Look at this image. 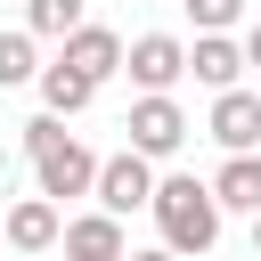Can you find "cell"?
Returning a JSON list of instances; mask_svg holds the SVG:
<instances>
[{
    "label": "cell",
    "mask_w": 261,
    "mask_h": 261,
    "mask_svg": "<svg viewBox=\"0 0 261 261\" xmlns=\"http://www.w3.org/2000/svg\"><path fill=\"white\" fill-rule=\"evenodd\" d=\"M82 16H90V0H24V33L33 41H65Z\"/></svg>",
    "instance_id": "cell-13"
},
{
    "label": "cell",
    "mask_w": 261,
    "mask_h": 261,
    "mask_svg": "<svg viewBox=\"0 0 261 261\" xmlns=\"http://www.w3.org/2000/svg\"><path fill=\"white\" fill-rule=\"evenodd\" d=\"M204 188H212V204H220V212H261V147L228 155V163H220Z\"/></svg>",
    "instance_id": "cell-10"
},
{
    "label": "cell",
    "mask_w": 261,
    "mask_h": 261,
    "mask_svg": "<svg viewBox=\"0 0 261 261\" xmlns=\"http://www.w3.org/2000/svg\"><path fill=\"white\" fill-rule=\"evenodd\" d=\"M57 65H73L82 82H98V90H106V73H122V33H114V24H90V16H82V24L65 33Z\"/></svg>",
    "instance_id": "cell-6"
},
{
    "label": "cell",
    "mask_w": 261,
    "mask_h": 261,
    "mask_svg": "<svg viewBox=\"0 0 261 261\" xmlns=\"http://www.w3.org/2000/svg\"><path fill=\"white\" fill-rule=\"evenodd\" d=\"M33 82H41V114H82V106L98 98V82H82L73 65H41Z\"/></svg>",
    "instance_id": "cell-12"
},
{
    "label": "cell",
    "mask_w": 261,
    "mask_h": 261,
    "mask_svg": "<svg viewBox=\"0 0 261 261\" xmlns=\"http://www.w3.org/2000/svg\"><path fill=\"white\" fill-rule=\"evenodd\" d=\"M90 196H98V212L130 220V212H147V196H155V163H147L139 147H122V155H98V179H90Z\"/></svg>",
    "instance_id": "cell-3"
},
{
    "label": "cell",
    "mask_w": 261,
    "mask_h": 261,
    "mask_svg": "<svg viewBox=\"0 0 261 261\" xmlns=\"http://www.w3.org/2000/svg\"><path fill=\"white\" fill-rule=\"evenodd\" d=\"M237 49H245V65H261V24H253V33L237 41Z\"/></svg>",
    "instance_id": "cell-16"
},
{
    "label": "cell",
    "mask_w": 261,
    "mask_h": 261,
    "mask_svg": "<svg viewBox=\"0 0 261 261\" xmlns=\"http://www.w3.org/2000/svg\"><path fill=\"white\" fill-rule=\"evenodd\" d=\"M130 147L147 155V163H163V155H179L188 147V114H179V98L171 90H139V106H130Z\"/></svg>",
    "instance_id": "cell-4"
},
{
    "label": "cell",
    "mask_w": 261,
    "mask_h": 261,
    "mask_svg": "<svg viewBox=\"0 0 261 261\" xmlns=\"http://www.w3.org/2000/svg\"><path fill=\"white\" fill-rule=\"evenodd\" d=\"M212 139H220V155H245V147H261V98L237 82V90H212V122H204Z\"/></svg>",
    "instance_id": "cell-7"
},
{
    "label": "cell",
    "mask_w": 261,
    "mask_h": 261,
    "mask_svg": "<svg viewBox=\"0 0 261 261\" xmlns=\"http://www.w3.org/2000/svg\"><path fill=\"white\" fill-rule=\"evenodd\" d=\"M147 212H155V228H163V253H179V261L220 245V204H212V188H204L196 171H163L155 196H147Z\"/></svg>",
    "instance_id": "cell-1"
},
{
    "label": "cell",
    "mask_w": 261,
    "mask_h": 261,
    "mask_svg": "<svg viewBox=\"0 0 261 261\" xmlns=\"http://www.w3.org/2000/svg\"><path fill=\"white\" fill-rule=\"evenodd\" d=\"M57 245H65V261H122V253H130L114 212H82V220H65Z\"/></svg>",
    "instance_id": "cell-8"
},
{
    "label": "cell",
    "mask_w": 261,
    "mask_h": 261,
    "mask_svg": "<svg viewBox=\"0 0 261 261\" xmlns=\"http://www.w3.org/2000/svg\"><path fill=\"white\" fill-rule=\"evenodd\" d=\"M57 204L49 196H24V204H8V220H0V245H16V253H49L57 245Z\"/></svg>",
    "instance_id": "cell-9"
},
{
    "label": "cell",
    "mask_w": 261,
    "mask_h": 261,
    "mask_svg": "<svg viewBox=\"0 0 261 261\" xmlns=\"http://www.w3.org/2000/svg\"><path fill=\"white\" fill-rule=\"evenodd\" d=\"M33 73H41L33 33H0V90H16V82H33Z\"/></svg>",
    "instance_id": "cell-14"
},
{
    "label": "cell",
    "mask_w": 261,
    "mask_h": 261,
    "mask_svg": "<svg viewBox=\"0 0 261 261\" xmlns=\"http://www.w3.org/2000/svg\"><path fill=\"white\" fill-rule=\"evenodd\" d=\"M188 73H196L204 90H237V82H245V49H237L228 33H196V49H188Z\"/></svg>",
    "instance_id": "cell-11"
},
{
    "label": "cell",
    "mask_w": 261,
    "mask_h": 261,
    "mask_svg": "<svg viewBox=\"0 0 261 261\" xmlns=\"http://www.w3.org/2000/svg\"><path fill=\"white\" fill-rule=\"evenodd\" d=\"M122 261H179V253H163V245H147V253H122Z\"/></svg>",
    "instance_id": "cell-17"
},
{
    "label": "cell",
    "mask_w": 261,
    "mask_h": 261,
    "mask_svg": "<svg viewBox=\"0 0 261 261\" xmlns=\"http://www.w3.org/2000/svg\"><path fill=\"white\" fill-rule=\"evenodd\" d=\"M188 16H196V33H228L237 16H245V0H179Z\"/></svg>",
    "instance_id": "cell-15"
},
{
    "label": "cell",
    "mask_w": 261,
    "mask_h": 261,
    "mask_svg": "<svg viewBox=\"0 0 261 261\" xmlns=\"http://www.w3.org/2000/svg\"><path fill=\"white\" fill-rule=\"evenodd\" d=\"M122 73L139 90H179L188 82V41L179 33H139V41H122Z\"/></svg>",
    "instance_id": "cell-5"
},
{
    "label": "cell",
    "mask_w": 261,
    "mask_h": 261,
    "mask_svg": "<svg viewBox=\"0 0 261 261\" xmlns=\"http://www.w3.org/2000/svg\"><path fill=\"white\" fill-rule=\"evenodd\" d=\"M24 155H33V196H49V204L90 196V179H98V155L65 130V114H33L24 122Z\"/></svg>",
    "instance_id": "cell-2"
},
{
    "label": "cell",
    "mask_w": 261,
    "mask_h": 261,
    "mask_svg": "<svg viewBox=\"0 0 261 261\" xmlns=\"http://www.w3.org/2000/svg\"><path fill=\"white\" fill-rule=\"evenodd\" d=\"M253 261H261V212H253Z\"/></svg>",
    "instance_id": "cell-18"
}]
</instances>
